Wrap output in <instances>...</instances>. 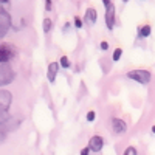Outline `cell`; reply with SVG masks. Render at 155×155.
<instances>
[{
  "instance_id": "ac0fdd59",
  "label": "cell",
  "mask_w": 155,
  "mask_h": 155,
  "mask_svg": "<svg viewBox=\"0 0 155 155\" xmlns=\"http://www.w3.org/2000/svg\"><path fill=\"white\" fill-rule=\"evenodd\" d=\"M95 118H96V113L93 112V110H90V112H87V121H95Z\"/></svg>"
},
{
  "instance_id": "7402d4cb",
  "label": "cell",
  "mask_w": 155,
  "mask_h": 155,
  "mask_svg": "<svg viewBox=\"0 0 155 155\" xmlns=\"http://www.w3.org/2000/svg\"><path fill=\"white\" fill-rule=\"evenodd\" d=\"M88 153H90V147H84L81 150V155H88Z\"/></svg>"
},
{
  "instance_id": "9a60e30c",
  "label": "cell",
  "mask_w": 155,
  "mask_h": 155,
  "mask_svg": "<svg viewBox=\"0 0 155 155\" xmlns=\"http://www.w3.org/2000/svg\"><path fill=\"white\" fill-rule=\"evenodd\" d=\"M9 9V0H0V12H5Z\"/></svg>"
},
{
  "instance_id": "3957f363",
  "label": "cell",
  "mask_w": 155,
  "mask_h": 155,
  "mask_svg": "<svg viewBox=\"0 0 155 155\" xmlns=\"http://www.w3.org/2000/svg\"><path fill=\"white\" fill-rule=\"evenodd\" d=\"M16 56V50L9 44H0V64H8Z\"/></svg>"
},
{
  "instance_id": "4316f807",
  "label": "cell",
  "mask_w": 155,
  "mask_h": 155,
  "mask_svg": "<svg viewBox=\"0 0 155 155\" xmlns=\"http://www.w3.org/2000/svg\"><path fill=\"white\" fill-rule=\"evenodd\" d=\"M121 2H124V3H127V2H129V0H121Z\"/></svg>"
},
{
  "instance_id": "8992f818",
  "label": "cell",
  "mask_w": 155,
  "mask_h": 155,
  "mask_svg": "<svg viewBox=\"0 0 155 155\" xmlns=\"http://www.w3.org/2000/svg\"><path fill=\"white\" fill-rule=\"evenodd\" d=\"M88 147L92 152H99L102 147H104V138L99 135H93L88 141Z\"/></svg>"
},
{
  "instance_id": "5b68a950",
  "label": "cell",
  "mask_w": 155,
  "mask_h": 155,
  "mask_svg": "<svg viewBox=\"0 0 155 155\" xmlns=\"http://www.w3.org/2000/svg\"><path fill=\"white\" fill-rule=\"evenodd\" d=\"M12 102V95L8 90H0V112H8Z\"/></svg>"
},
{
  "instance_id": "9c48e42d",
  "label": "cell",
  "mask_w": 155,
  "mask_h": 155,
  "mask_svg": "<svg viewBox=\"0 0 155 155\" xmlns=\"http://www.w3.org/2000/svg\"><path fill=\"white\" fill-rule=\"evenodd\" d=\"M59 64L58 62H50L48 65V71H47V78L50 82H54L56 81V76H58V71H59Z\"/></svg>"
},
{
  "instance_id": "2e32d148",
  "label": "cell",
  "mask_w": 155,
  "mask_h": 155,
  "mask_svg": "<svg viewBox=\"0 0 155 155\" xmlns=\"http://www.w3.org/2000/svg\"><path fill=\"white\" fill-rule=\"evenodd\" d=\"M121 54H123V50L121 48H116L115 51H113V54H112V59L116 62V61H120L121 59Z\"/></svg>"
},
{
  "instance_id": "ffe728a7",
  "label": "cell",
  "mask_w": 155,
  "mask_h": 155,
  "mask_svg": "<svg viewBox=\"0 0 155 155\" xmlns=\"http://www.w3.org/2000/svg\"><path fill=\"white\" fill-rule=\"evenodd\" d=\"M51 8H53V2H51V0H45V9L51 11Z\"/></svg>"
},
{
  "instance_id": "7a4b0ae2",
  "label": "cell",
  "mask_w": 155,
  "mask_h": 155,
  "mask_svg": "<svg viewBox=\"0 0 155 155\" xmlns=\"http://www.w3.org/2000/svg\"><path fill=\"white\" fill-rule=\"evenodd\" d=\"M127 78L138 82V84H149L150 79H152V74L147 70H132V71L127 73Z\"/></svg>"
},
{
  "instance_id": "30bf717a",
  "label": "cell",
  "mask_w": 155,
  "mask_h": 155,
  "mask_svg": "<svg viewBox=\"0 0 155 155\" xmlns=\"http://www.w3.org/2000/svg\"><path fill=\"white\" fill-rule=\"evenodd\" d=\"M98 19V12L95 8H87L85 9V16H84V22L87 25H95Z\"/></svg>"
},
{
  "instance_id": "44dd1931",
  "label": "cell",
  "mask_w": 155,
  "mask_h": 155,
  "mask_svg": "<svg viewBox=\"0 0 155 155\" xmlns=\"http://www.w3.org/2000/svg\"><path fill=\"white\" fill-rule=\"evenodd\" d=\"M132 152H135V147H127V149L124 150V155H130Z\"/></svg>"
},
{
  "instance_id": "277c9868",
  "label": "cell",
  "mask_w": 155,
  "mask_h": 155,
  "mask_svg": "<svg viewBox=\"0 0 155 155\" xmlns=\"http://www.w3.org/2000/svg\"><path fill=\"white\" fill-rule=\"evenodd\" d=\"M11 28V16L9 12H0V37H5Z\"/></svg>"
},
{
  "instance_id": "7c38bea8",
  "label": "cell",
  "mask_w": 155,
  "mask_h": 155,
  "mask_svg": "<svg viewBox=\"0 0 155 155\" xmlns=\"http://www.w3.org/2000/svg\"><path fill=\"white\" fill-rule=\"evenodd\" d=\"M150 31H152V28L149 27V25H144V27L138 28V36L140 37H149L150 36Z\"/></svg>"
},
{
  "instance_id": "484cf974",
  "label": "cell",
  "mask_w": 155,
  "mask_h": 155,
  "mask_svg": "<svg viewBox=\"0 0 155 155\" xmlns=\"http://www.w3.org/2000/svg\"><path fill=\"white\" fill-rule=\"evenodd\" d=\"M152 132H153V134H155V126H153V127H152Z\"/></svg>"
},
{
  "instance_id": "d4e9b609",
  "label": "cell",
  "mask_w": 155,
  "mask_h": 155,
  "mask_svg": "<svg viewBox=\"0 0 155 155\" xmlns=\"http://www.w3.org/2000/svg\"><path fill=\"white\" fill-rule=\"evenodd\" d=\"M3 140H5V132H3V130H0V143H2Z\"/></svg>"
},
{
  "instance_id": "52a82bcc",
  "label": "cell",
  "mask_w": 155,
  "mask_h": 155,
  "mask_svg": "<svg viewBox=\"0 0 155 155\" xmlns=\"http://www.w3.org/2000/svg\"><path fill=\"white\" fill-rule=\"evenodd\" d=\"M106 25L109 30L115 28V5L113 3L106 8Z\"/></svg>"
},
{
  "instance_id": "ba28073f",
  "label": "cell",
  "mask_w": 155,
  "mask_h": 155,
  "mask_svg": "<svg viewBox=\"0 0 155 155\" xmlns=\"http://www.w3.org/2000/svg\"><path fill=\"white\" fill-rule=\"evenodd\" d=\"M112 130L115 134H124L127 130V124L120 118H113L112 120Z\"/></svg>"
},
{
  "instance_id": "6da1fadb",
  "label": "cell",
  "mask_w": 155,
  "mask_h": 155,
  "mask_svg": "<svg viewBox=\"0 0 155 155\" xmlns=\"http://www.w3.org/2000/svg\"><path fill=\"white\" fill-rule=\"evenodd\" d=\"M14 70L9 64H0V87H5L14 81Z\"/></svg>"
},
{
  "instance_id": "d6986e66",
  "label": "cell",
  "mask_w": 155,
  "mask_h": 155,
  "mask_svg": "<svg viewBox=\"0 0 155 155\" xmlns=\"http://www.w3.org/2000/svg\"><path fill=\"white\" fill-rule=\"evenodd\" d=\"M74 27L76 28H82V20L79 17H74Z\"/></svg>"
},
{
  "instance_id": "603a6c76",
  "label": "cell",
  "mask_w": 155,
  "mask_h": 155,
  "mask_svg": "<svg viewBox=\"0 0 155 155\" xmlns=\"http://www.w3.org/2000/svg\"><path fill=\"white\" fill-rule=\"evenodd\" d=\"M99 47H101V50H107V48H109V44H107V42H101Z\"/></svg>"
},
{
  "instance_id": "cb8c5ba5",
  "label": "cell",
  "mask_w": 155,
  "mask_h": 155,
  "mask_svg": "<svg viewBox=\"0 0 155 155\" xmlns=\"http://www.w3.org/2000/svg\"><path fill=\"white\" fill-rule=\"evenodd\" d=\"M102 3H104V6H106V8L112 5V2H110V0H102Z\"/></svg>"
},
{
  "instance_id": "4fadbf2b",
  "label": "cell",
  "mask_w": 155,
  "mask_h": 155,
  "mask_svg": "<svg viewBox=\"0 0 155 155\" xmlns=\"http://www.w3.org/2000/svg\"><path fill=\"white\" fill-rule=\"evenodd\" d=\"M51 28H53V22H51V19H44V33H50Z\"/></svg>"
},
{
  "instance_id": "8fae6325",
  "label": "cell",
  "mask_w": 155,
  "mask_h": 155,
  "mask_svg": "<svg viewBox=\"0 0 155 155\" xmlns=\"http://www.w3.org/2000/svg\"><path fill=\"white\" fill-rule=\"evenodd\" d=\"M19 124H20V120H14V118H11V116H9V120L2 124V129H3V130H12V129H17Z\"/></svg>"
},
{
  "instance_id": "5bb4252c",
  "label": "cell",
  "mask_w": 155,
  "mask_h": 155,
  "mask_svg": "<svg viewBox=\"0 0 155 155\" xmlns=\"http://www.w3.org/2000/svg\"><path fill=\"white\" fill-rule=\"evenodd\" d=\"M59 65L64 67V68H70V65H71V64H70V59H68L67 56H62L61 61H59Z\"/></svg>"
},
{
  "instance_id": "e0dca14e",
  "label": "cell",
  "mask_w": 155,
  "mask_h": 155,
  "mask_svg": "<svg viewBox=\"0 0 155 155\" xmlns=\"http://www.w3.org/2000/svg\"><path fill=\"white\" fill-rule=\"evenodd\" d=\"M8 120H9V113L8 112H0V126L3 123H6Z\"/></svg>"
}]
</instances>
